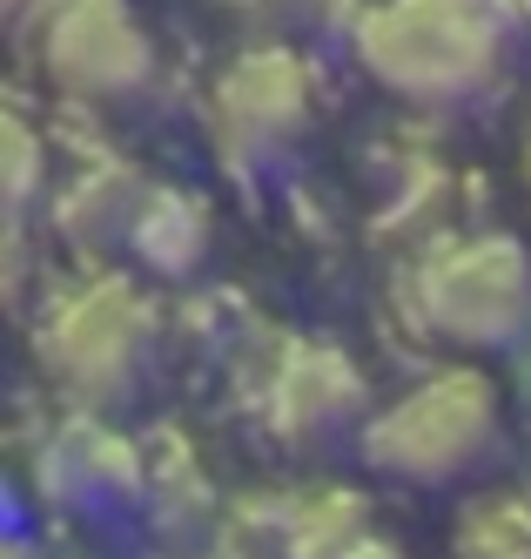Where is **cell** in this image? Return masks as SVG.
<instances>
[{
    "label": "cell",
    "instance_id": "6",
    "mask_svg": "<svg viewBox=\"0 0 531 559\" xmlns=\"http://www.w3.org/2000/svg\"><path fill=\"white\" fill-rule=\"evenodd\" d=\"M303 115H310V74L303 61L290 55H256V61H242L229 74V88H222V135L236 155H269L282 148L297 129H303Z\"/></svg>",
    "mask_w": 531,
    "mask_h": 559
},
{
    "label": "cell",
    "instance_id": "1",
    "mask_svg": "<svg viewBox=\"0 0 531 559\" xmlns=\"http://www.w3.org/2000/svg\"><path fill=\"white\" fill-rule=\"evenodd\" d=\"M363 68L418 102H458L498 68V27L478 0H390L363 21Z\"/></svg>",
    "mask_w": 531,
    "mask_h": 559
},
{
    "label": "cell",
    "instance_id": "9",
    "mask_svg": "<svg viewBox=\"0 0 531 559\" xmlns=\"http://www.w3.org/2000/svg\"><path fill=\"white\" fill-rule=\"evenodd\" d=\"M8 142H14V203H21V195H27V169H34V135L14 122V129H8Z\"/></svg>",
    "mask_w": 531,
    "mask_h": 559
},
{
    "label": "cell",
    "instance_id": "10",
    "mask_svg": "<svg viewBox=\"0 0 531 559\" xmlns=\"http://www.w3.org/2000/svg\"><path fill=\"white\" fill-rule=\"evenodd\" d=\"M343 559H397V552H390V546H371V539H357Z\"/></svg>",
    "mask_w": 531,
    "mask_h": 559
},
{
    "label": "cell",
    "instance_id": "3",
    "mask_svg": "<svg viewBox=\"0 0 531 559\" xmlns=\"http://www.w3.org/2000/svg\"><path fill=\"white\" fill-rule=\"evenodd\" d=\"M424 317L458 344H505L531 317V263L518 243H458L424 270Z\"/></svg>",
    "mask_w": 531,
    "mask_h": 559
},
{
    "label": "cell",
    "instance_id": "4",
    "mask_svg": "<svg viewBox=\"0 0 531 559\" xmlns=\"http://www.w3.org/2000/svg\"><path fill=\"white\" fill-rule=\"evenodd\" d=\"M148 34L121 0H61L48 14V68L74 95H129L148 82Z\"/></svg>",
    "mask_w": 531,
    "mask_h": 559
},
{
    "label": "cell",
    "instance_id": "5",
    "mask_svg": "<svg viewBox=\"0 0 531 559\" xmlns=\"http://www.w3.org/2000/svg\"><path fill=\"white\" fill-rule=\"evenodd\" d=\"M148 350V310L129 290H95L48 331V365L81 391H121Z\"/></svg>",
    "mask_w": 531,
    "mask_h": 559
},
{
    "label": "cell",
    "instance_id": "11",
    "mask_svg": "<svg viewBox=\"0 0 531 559\" xmlns=\"http://www.w3.org/2000/svg\"><path fill=\"white\" fill-rule=\"evenodd\" d=\"M524 169H531V155H524Z\"/></svg>",
    "mask_w": 531,
    "mask_h": 559
},
{
    "label": "cell",
    "instance_id": "8",
    "mask_svg": "<svg viewBox=\"0 0 531 559\" xmlns=\"http://www.w3.org/2000/svg\"><path fill=\"white\" fill-rule=\"evenodd\" d=\"M135 243L161 270H189L195 250H202V210L182 203V195H155V203L142 210V223H135Z\"/></svg>",
    "mask_w": 531,
    "mask_h": 559
},
{
    "label": "cell",
    "instance_id": "7",
    "mask_svg": "<svg viewBox=\"0 0 531 559\" xmlns=\"http://www.w3.org/2000/svg\"><path fill=\"white\" fill-rule=\"evenodd\" d=\"M357 405V378L337 365L330 350H310V357H297L290 371H282V384H276V425L290 431V438H316V431H330L343 412Z\"/></svg>",
    "mask_w": 531,
    "mask_h": 559
},
{
    "label": "cell",
    "instance_id": "2",
    "mask_svg": "<svg viewBox=\"0 0 531 559\" xmlns=\"http://www.w3.org/2000/svg\"><path fill=\"white\" fill-rule=\"evenodd\" d=\"M492 425H498L492 384L471 371H451V378L418 384L411 397H397L371 425V459L397 478H458L492 445Z\"/></svg>",
    "mask_w": 531,
    "mask_h": 559
}]
</instances>
